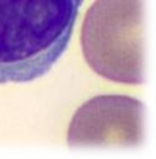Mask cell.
Returning <instances> with one entry per match:
<instances>
[{
	"label": "cell",
	"instance_id": "1",
	"mask_svg": "<svg viewBox=\"0 0 156 159\" xmlns=\"http://www.w3.org/2000/svg\"><path fill=\"white\" fill-rule=\"evenodd\" d=\"M84 0H0V84L43 77L65 52Z\"/></svg>",
	"mask_w": 156,
	"mask_h": 159
},
{
	"label": "cell",
	"instance_id": "2",
	"mask_svg": "<svg viewBox=\"0 0 156 159\" xmlns=\"http://www.w3.org/2000/svg\"><path fill=\"white\" fill-rule=\"evenodd\" d=\"M81 47L87 64L101 77L143 84L144 0H96L84 19Z\"/></svg>",
	"mask_w": 156,
	"mask_h": 159
},
{
	"label": "cell",
	"instance_id": "3",
	"mask_svg": "<svg viewBox=\"0 0 156 159\" xmlns=\"http://www.w3.org/2000/svg\"><path fill=\"white\" fill-rule=\"evenodd\" d=\"M144 104L127 95H100L82 104L74 114L68 144L140 146L144 142Z\"/></svg>",
	"mask_w": 156,
	"mask_h": 159
}]
</instances>
